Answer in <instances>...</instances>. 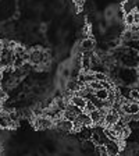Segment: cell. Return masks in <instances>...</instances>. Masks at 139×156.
<instances>
[{"mask_svg": "<svg viewBox=\"0 0 139 156\" xmlns=\"http://www.w3.org/2000/svg\"><path fill=\"white\" fill-rule=\"evenodd\" d=\"M107 148V155H118V153L121 152V148L120 145H118V142L114 140H107V142L104 144Z\"/></svg>", "mask_w": 139, "mask_h": 156, "instance_id": "1", "label": "cell"}, {"mask_svg": "<svg viewBox=\"0 0 139 156\" xmlns=\"http://www.w3.org/2000/svg\"><path fill=\"white\" fill-rule=\"evenodd\" d=\"M95 39L93 38H85L81 42V53L86 52V50H93L95 49Z\"/></svg>", "mask_w": 139, "mask_h": 156, "instance_id": "2", "label": "cell"}, {"mask_svg": "<svg viewBox=\"0 0 139 156\" xmlns=\"http://www.w3.org/2000/svg\"><path fill=\"white\" fill-rule=\"evenodd\" d=\"M71 103H74L75 106H78V107H81V109H84L85 107V105H86V99H85L84 96H81V95H77V94H74L72 95V98H71Z\"/></svg>", "mask_w": 139, "mask_h": 156, "instance_id": "3", "label": "cell"}, {"mask_svg": "<svg viewBox=\"0 0 139 156\" xmlns=\"http://www.w3.org/2000/svg\"><path fill=\"white\" fill-rule=\"evenodd\" d=\"M89 116H91V119H92V123L96 126V124H102L103 126V119L104 117H102V114L99 113V110H93V112H91L89 113Z\"/></svg>", "mask_w": 139, "mask_h": 156, "instance_id": "4", "label": "cell"}, {"mask_svg": "<svg viewBox=\"0 0 139 156\" xmlns=\"http://www.w3.org/2000/svg\"><path fill=\"white\" fill-rule=\"evenodd\" d=\"M95 96H96L97 99H100V101H106L107 98H109V91L104 89V88H99V89L95 91Z\"/></svg>", "mask_w": 139, "mask_h": 156, "instance_id": "5", "label": "cell"}, {"mask_svg": "<svg viewBox=\"0 0 139 156\" xmlns=\"http://www.w3.org/2000/svg\"><path fill=\"white\" fill-rule=\"evenodd\" d=\"M123 23L125 24V27H131L132 24H136L135 18H134V11H130V13H127L125 16H124Z\"/></svg>", "mask_w": 139, "mask_h": 156, "instance_id": "6", "label": "cell"}, {"mask_svg": "<svg viewBox=\"0 0 139 156\" xmlns=\"http://www.w3.org/2000/svg\"><path fill=\"white\" fill-rule=\"evenodd\" d=\"M95 153L96 155H107V148L104 144H96L95 145Z\"/></svg>", "mask_w": 139, "mask_h": 156, "instance_id": "7", "label": "cell"}, {"mask_svg": "<svg viewBox=\"0 0 139 156\" xmlns=\"http://www.w3.org/2000/svg\"><path fill=\"white\" fill-rule=\"evenodd\" d=\"M128 98L131 101H139V89L138 88H130V92H128Z\"/></svg>", "mask_w": 139, "mask_h": 156, "instance_id": "8", "label": "cell"}, {"mask_svg": "<svg viewBox=\"0 0 139 156\" xmlns=\"http://www.w3.org/2000/svg\"><path fill=\"white\" fill-rule=\"evenodd\" d=\"M97 107H96V105L93 103V102H91V101H88L86 102V105H85V107L82 109V112L84 113H86V114H89L91 112H93V110H96Z\"/></svg>", "mask_w": 139, "mask_h": 156, "instance_id": "9", "label": "cell"}, {"mask_svg": "<svg viewBox=\"0 0 139 156\" xmlns=\"http://www.w3.org/2000/svg\"><path fill=\"white\" fill-rule=\"evenodd\" d=\"M121 10H123L124 13H130V11H132V10H135V7L132 6V3H131V0H125L123 3V6H121Z\"/></svg>", "mask_w": 139, "mask_h": 156, "instance_id": "10", "label": "cell"}, {"mask_svg": "<svg viewBox=\"0 0 139 156\" xmlns=\"http://www.w3.org/2000/svg\"><path fill=\"white\" fill-rule=\"evenodd\" d=\"M93 78H95V81H104V80H107V74L103 71H93Z\"/></svg>", "mask_w": 139, "mask_h": 156, "instance_id": "11", "label": "cell"}, {"mask_svg": "<svg viewBox=\"0 0 139 156\" xmlns=\"http://www.w3.org/2000/svg\"><path fill=\"white\" fill-rule=\"evenodd\" d=\"M7 116H9V119L13 121V123H17V121L19 120V113L17 110H9Z\"/></svg>", "mask_w": 139, "mask_h": 156, "instance_id": "12", "label": "cell"}, {"mask_svg": "<svg viewBox=\"0 0 139 156\" xmlns=\"http://www.w3.org/2000/svg\"><path fill=\"white\" fill-rule=\"evenodd\" d=\"M9 99V95H7V91L4 89L3 87H0V102L2 103H4V102Z\"/></svg>", "mask_w": 139, "mask_h": 156, "instance_id": "13", "label": "cell"}, {"mask_svg": "<svg viewBox=\"0 0 139 156\" xmlns=\"http://www.w3.org/2000/svg\"><path fill=\"white\" fill-rule=\"evenodd\" d=\"M26 52V49H25V46H23V45H18L17 43V46L14 48V53L16 55H24V53Z\"/></svg>", "mask_w": 139, "mask_h": 156, "instance_id": "14", "label": "cell"}, {"mask_svg": "<svg viewBox=\"0 0 139 156\" xmlns=\"http://www.w3.org/2000/svg\"><path fill=\"white\" fill-rule=\"evenodd\" d=\"M70 74H71V68L70 67H64L61 71V77L63 78H70Z\"/></svg>", "mask_w": 139, "mask_h": 156, "instance_id": "15", "label": "cell"}, {"mask_svg": "<svg viewBox=\"0 0 139 156\" xmlns=\"http://www.w3.org/2000/svg\"><path fill=\"white\" fill-rule=\"evenodd\" d=\"M88 85H89V87H91L92 89H93V91H96V89H99V88H102V87H100V82H99V81H95V80H93V81H92V82H89V84H88Z\"/></svg>", "mask_w": 139, "mask_h": 156, "instance_id": "16", "label": "cell"}, {"mask_svg": "<svg viewBox=\"0 0 139 156\" xmlns=\"http://www.w3.org/2000/svg\"><path fill=\"white\" fill-rule=\"evenodd\" d=\"M134 18H135V23L139 24V11L136 10V11H134Z\"/></svg>", "mask_w": 139, "mask_h": 156, "instance_id": "17", "label": "cell"}, {"mask_svg": "<svg viewBox=\"0 0 139 156\" xmlns=\"http://www.w3.org/2000/svg\"><path fill=\"white\" fill-rule=\"evenodd\" d=\"M40 66H45L43 63H40ZM35 68H39V70H45V67H38V66H35Z\"/></svg>", "mask_w": 139, "mask_h": 156, "instance_id": "18", "label": "cell"}]
</instances>
